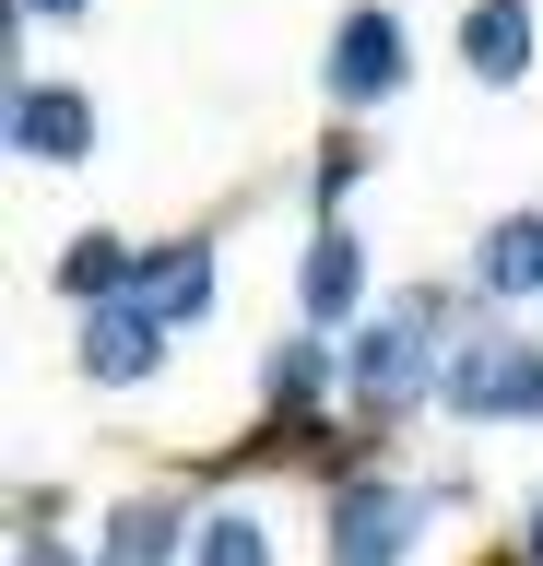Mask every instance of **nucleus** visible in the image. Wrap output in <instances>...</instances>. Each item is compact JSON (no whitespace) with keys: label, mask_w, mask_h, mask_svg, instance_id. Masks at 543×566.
I'll list each match as a JSON object with an SVG mask.
<instances>
[{"label":"nucleus","mask_w":543,"mask_h":566,"mask_svg":"<svg viewBox=\"0 0 543 566\" xmlns=\"http://www.w3.org/2000/svg\"><path fill=\"white\" fill-rule=\"evenodd\" d=\"M520 566H543V495H532V531H520Z\"/></svg>","instance_id":"obj_18"},{"label":"nucleus","mask_w":543,"mask_h":566,"mask_svg":"<svg viewBox=\"0 0 543 566\" xmlns=\"http://www.w3.org/2000/svg\"><path fill=\"white\" fill-rule=\"evenodd\" d=\"M178 543H201V520H189L178 495H130V507L107 520V555H95V566H166Z\"/></svg>","instance_id":"obj_10"},{"label":"nucleus","mask_w":543,"mask_h":566,"mask_svg":"<svg viewBox=\"0 0 543 566\" xmlns=\"http://www.w3.org/2000/svg\"><path fill=\"white\" fill-rule=\"evenodd\" d=\"M143 283H154V248H130V237H72V248H60V295H72L83 318H95V307H130Z\"/></svg>","instance_id":"obj_8"},{"label":"nucleus","mask_w":543,"mask_h":566,"mask_svg":"<svg viewBox=\"0 0 543 566\" xmlns=\"http://www.w3.org/2000/svg\"><path fill=\"white\" fill-rule=\"evenodd\" d=\"M12 154L24 166H95V106L72 83H12Z\"/></svg>","instance_id":"obj_6"},{"label":"nucleus","mask_w":543,"mask_h":566,"mask_svg":"<svg viewBox=\"0 0 543 566\" xmlns=\"http://www.w3.org/2000/svg\"><path fill=\"white\" fill-rule=\"evenodd\" d=\"M401 12H378V0H355L343 24H331V60H320V83H331V106H390L401 95Z\"/></svg>","instance_id":"obj_3"},{"label":"nucleus","mask_w":543,"mask_h":566,"mask_svg":"<svg viewBox=\"0 0 543 566\" xmlns=\"http://www.w3.org/2000/svg\"><path fill=\"white\" fill-rule=\"evenodd\" d=\"M355 177H366V142H331L320 166H307V189H320V212L343 201V189H355ZM331 224H343V212H331Z\"/></svg>","instance_id":"obj_15"},{"label":"nucleus","mask_w":543,"mask_h":566,"mask_svg":"<svg viewBox=\"0 0 543 566\" xmlns=\"http://www.w3.org/2000/svg\"><path fill=\"white\" fill-rule=\"evenodd\" d=\"M449 343H437V295L414 283L390 318H355V343H343V389H355L366 413H401V401H426Z\"/></svg>","instance_id":"obj_1"},{"label":"nucleus","mask_w":543,"mask_h":566,"mask_svg":"<svg viewBox=\"0 0 543 566\" xmlns=\"http://www.w3.org/2000/svg\"><path fill=\"white\" fill-rule=\"evenodd\" d=\"M12 24H83V0H12Z\"/></svg>","instance_id":"obj_16"},{"label":"nucleus","mask_w":543,"mask_h":566,"mask_svg":"<svg viewBox=\"0 0 543 566\" xmlns=\"http://www.w3.org/2000/svg\"><path fill=\"white\" fill-rule=\"evenodd\" d=\"M414 520H426L414 484H378V472L331 484V566H390L401 543H414Z\"/></svg>","instance_id":"obj_4"},{"label":"nucleus","mask_w":543,"mask_h":566,"mask_svg":"<svg viewBox=\"0 0 543 566\" xmlns=\"http://www.w3.org/2000/svg\"><path fill=\"white\" fill-rule=\"evenodd\" d=\"M461 71L484 95H508V83L532 71V0H472L461 12Z\"/></svg>","instance_id":"obj_9"},{"label":"nucleus","mask_w":543,"mask_h":566,"mask_svg":"<svg viewBox=\"0 0 543 566\" xmlns=\"http://www.w3.org/2000/svg\"><path fill=\"white\" fill-rule=\"evenodd\" d=\"M143 295H154V307H166V318H178V331H189V318L213 307V248H201V237L154 248V283H143Z\"/></svg>","instance_id":"obj_13"},{"label":"nucleus","mask_w":543,"mask_h":566,"mask_svg":"<svg viewBox=\"0 0 543 566\" xmlns=\"http://www.w3.org/2000/svg\"><path fill=\"white\" fill-rule=\"evenodd\" d=\"M472 283L484 295H543V212H497L484 248H472Z\"/></svg>","instance_id":"obj_11"},{"label":"nucleus","mask_w":543,"mask_h":566,"mask_svg":"<svg viewBox=\"0 0 543 566\" xmlns=\"http://www.w3.org/2000/svg\"><path fill=\"white\" fill-rule=\"evenodd\" d=\"M437 401L472 424L497 413H543V343H508V331H472V343H449V366H437Z\"/></svg>","instance_id":"obj_2"},{"label":"nucleus","mask_w":543,"mask_h":566,"mask_svg":"<svg viewBox=\"0 0 543 566\" xmlns=\"http://www.w3.org/2000/svg\"><path fill=\"white\" fill-rule=\"evenodd\" d=\"M331 366H343V354H331L320 331H307V343H284L272 366H260V389H272V437H284V424H295V413H307V401L331 389Z\"/></svg>","instance_id":"obj_12"},{"label":"nucleus","mask_w":543,"mask_h":566,"mask_svg":"<svg viewBox=\"0 0 543 566\" xmlns=\"http://www.w3.org/2000/svg\"><path fill=\"white\" fill-rule=\"evenodd\" d=\"M508 566H520V555H508Z\"/></svg>","instance_id":"obj_19"},{"label":"nucleus","mask_w":543,"mask_h":566,"mask_svg":"<svg viewBox=\"0 0 543 566\" xmlns=\"http://www.w3.org/2000/svg\"><path fill=\"white\" fill-rule=\"evenodd\" d=\"M24 566H72V555H60V543H48V531H24Z\"/></svg>","instance_id":"obj_17"},{"label":"nucleus","mask_w":543,"mask_h":566,"mask_svg":"<svg viewBox=\"0 0 543 566\" xmlns=\"http://www.w3.org/2000/svg\"><path fill=\"white\" fill-rule=\"evenodd\" d=\"M295 307H307V331H343V318L366 307V237H355V224H320V237H307Z\"/></svg>","instance_id":"obj_7"},{"label":"nucleus","mask_w":543,"mask_h":566,"mask_svg":"<svg viewBox=\"0 0 543 566\" xmlns=\"http://www.w3.org/2000/svg\"><path fill=\"white\" fill-rule=\"evenodd\" d=\"M166 331H178V318L154 307V295L95 307V318H83V343H72V366H83L95 389H130V378H154V366H166Z\"/></svg>","instance_id":"obj_5"},{"label":"nucleus","mask_w":543,"mask_h":566,"mask_svg":"<svg viewBox=\"0 0 543 566\" xmlns=\"http://www.w3.org/2000/svg\"><path fill=\"white\" fill-rule=\"evenodd\" d=\"M189 555H201V566H272V531H260L249 507H213V520H201V543H189Z\"/></svg>","instance_id":"obj_14"}]
</instances>
